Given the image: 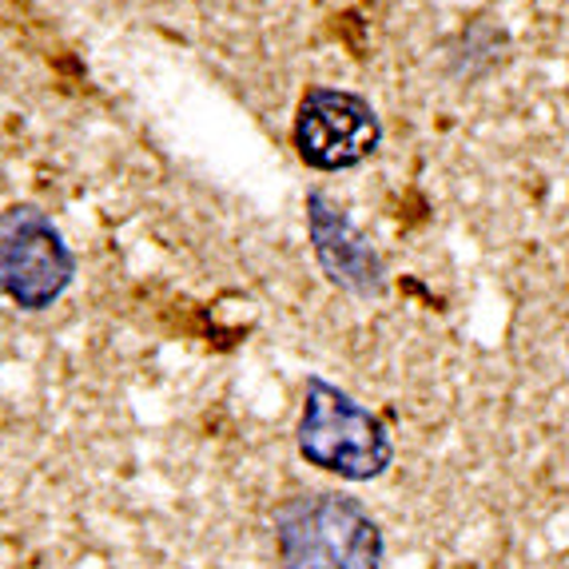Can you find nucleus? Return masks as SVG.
<instances>
[{"label": "nucleus", "mask_w": 569, "mask_h": 569, "mask_svg": "<svg viewBox=\"0 0 569 569\" xmlns=\"http://www.w3.org/2000/svg\"><path fill=\"white\" fill-rule=\"evenodd\" d=\"M276 550L283 569H379L382 533L342 493H299L276 513Z\"/></svg>", "instance_id": "f257e3e1"}, {"label": "nucleus", "mask_w": 569, "mask_h": 569, "mask_svg": "<svg viewBox=\"0 0 569 569\" xmlns=\"http://www.w3.org/2000/svg\"><path fill=\"white\" fill-rule=\"evenodd\" d=\"M299 455L347 482H370L390 466V435L367 407L323 379L307 382L299 418Z\"/></svg>", "instance_id": "f03ea898"}, {"label": "nucleus", "mask_w": 569, "mask_h": 569, "mask_svg": "<svg viewBox=\"0 0 569 569\" xmlns=\"http://www.w3.org/2000/svg\"><path fill=\"white\" fill-rule=\"evenodd\" d=\"M77 279V256L37 203L0 211V295L20 311H48Z\"/></svg>", "instance_id": "7ed1b4c3"}, {"label": "nucleus", "mask_w": 569, "mask_h": 569, "mask_svg": "<svg viewBox=\"0 0 569 569\" xmlns=\"http://www.w3.org/2000/svg\"><path fill=\"white\" fill-rule=\"evenodd\" d=\"M295 152L315 171H347L379 152L382 123L359 92L347 88H307L295 108Z\"/></svg>", "instance_id": "20e7f679"}, {"label": "nucleus", "mask_w": 569, "mask_h": 569, "mask_svg": "<svg viewBox=\"0 0 569 569\" xmlns=\"http://www.w3.org/2000/svg\"><path fill=\"white\" fill-rule=\"evenodd\" d=\"M307 231H311L315 259L323 267V276L335 287L351 295H379L382 291V259L379 251L370 247V239L355 228L347 211L323 196V191H311L307 196Z\"/></svg>", "instance_id": "39448f33"}]
</instances>
